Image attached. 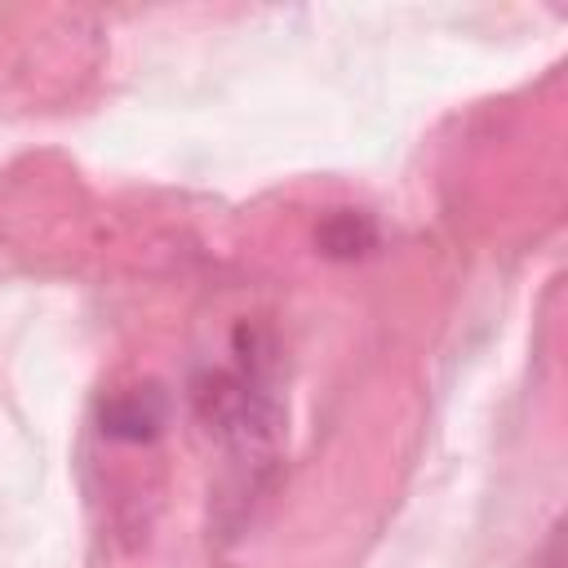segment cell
I'll use <instances>...</instances> for the list:
<instances>
[{
  "mask_svg": "<svg viewBox=\"0 0 568 568\" xmlns=\"http://www.w3.org/2000/svg\"><path fill=\"white\" fill-rule=\"evenodd\" d=\"M195 413L204 430L235 453V462H248V470L271 462L280 435V404L271 399L262 373H204L195 382Z\"/></svg>",
  "mask_w": 568,
  "mask_h": 568,
  "instance_id": "cell-1",
  "label": "cell"
},
{
  "mask_svg": "<svg viewBox=\"0 0 568 568\" xmlns=\"http://www.w3.org/2000/svg\"><path fill=\"white\" fill-rule=\"evenodd\" d=\"M102 435L120 439V444H146L160 435L164 426V395L155 386H138V390H120L111 399H102Z\"/></svg>",
  "mask_w": 568,
  "mask_h": 568,
  "instance_id": "cell-2",
  "label": "cell"
},
{
  "mask_svg": "<svg viewBox=\"0 0 568 568\" xmlns=\"http://www.w3.org/2000/svg\"><path fill=\"white\" fill-rule=\"evenodd\" d=\"M315 244L324 257H337V262H351V257H364L373 244H377V226L368 222V213H355V209H337L320 222L315 231Z\"/></svg>",
  "mask_w": 568,
  "mask_h": 568,
  "instance_id": "cell-3",
  "label": "cell"
}]
</instances>
